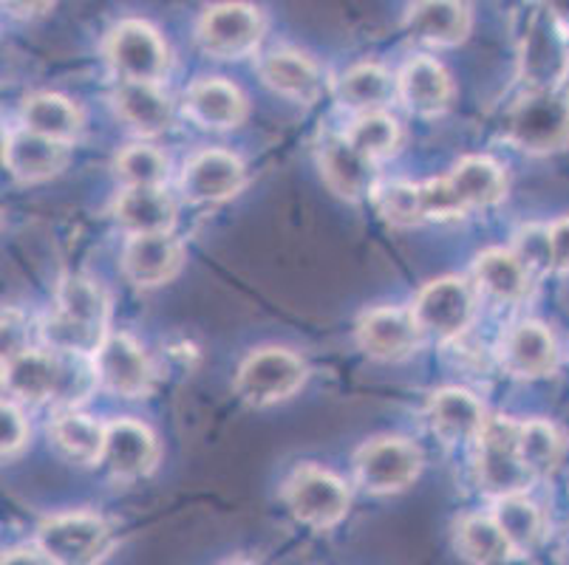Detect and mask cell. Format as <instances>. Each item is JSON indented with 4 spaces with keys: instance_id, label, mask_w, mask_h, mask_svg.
Segmentation results:
<instances>
[{
    "instance_id": "cell-15",
    "label": "cell",
    "mask_w": 569,
    "mask_h": 565,
    "mask_svg": "<svg viewBox=\"0 0 569 565\" xmlns=\"http://www.w3.org/2000/svg\"><path fill=\"white\" fill-rule=\"evenodd\" d=\"M159 461V444L144 424L133 418H117L106 424V450L102 464L111 470L113 478L137 481L153 473Z\"/></svg>"
},
{
    "instance_id": "cell-25",
    "label": "cell",
    "mask_w": 569,
    "mask_h": 565,
    "mask_svg": "<svg viewBox=\"0 0 569 565\" xmlns=\"http://www.w3.org/2000/svg\"><path fill=\"white\" fill-rule=\"evenodd\" d=\"M406 26L419 43L457 46L468 38L470 14L462 0H413Z\"/></svg>"
},
{
    "instance_id": "cell-13",
    "label": "cell",
    "mask_w": 569,
    "mask_h": 565,
    "mask_svg": "<svg viewBox=\"0 0 569 565\" xmlns=\"http://www.w3.org/2000/svg\"><path fill=\"white\" fill-rule=\"evenodd\" d=\"M3 385L18 402H54L63 385V356L57 351L26 349L3 356Z\"/></svg>"
},
{
    "instance_id": "cell-43",
    "label": "cell",
    "mask_w": 569,
    "mask_h": 565,
    "mask_svg": "<svg viewBox=\"0 0 569 565\" xmlns=\"http://www.w3.org/2000/svg\"><path fill=\"white\" fill-rule=\"evenodd\" d=\"M3 565H54L40 546H20L3 554Z\"/></svg>"
},
{
    "instance_id": "cell-6",
    "label": "cell",
    "mask_w": 569,
    "mask_h": 565,
    "mask_svg": "<svg viewBox=\"0 0 569 565\" xmlns=\"http://www.w3.org/2000/svg\"><path fill=\"white\" fill-rule=\"evenodd\" d=\"M303 380H307V365L301 356L287 349H261L238 367L236 393L252 407H267L292 396Z\"/></svg>"
},
{
    "instance_id": "cell-41",
    "label": "cell",
    "mask_w": 569,
    "mask_h": 565,
    "mask_svg": "<svg viewBox=\"0 0 569 565\" xmlns=\"http://www.w3.org/2000/svg\"><path fill=\"white\" fill-rule=\"evenodd\" d=\"M550 238H552V261H556V272H569V215L550 226Z\"/></svg>"
},
{
    "instance_id": "cell-31",
    "label": "cell",
    "mask_w": 569,
    "mask_h": 565,
    "mask_svg": "<svg viewBox=\"0 0 569 565\" xmlns=\"http://www.w3.org/2000/svg\"><path fill=\"white\" fill-rule=\"evenodd\" d=\"M493 517L513 548V557L532 554L545 537V512L538 509L532 497H527V492L496 497Z\"/></svg>"
},
{
    "instance_id": "cell-8",
    "label": "cell",
    "mask_w": 569,
    "mask_h": 565,
    "mask_svg": "<svg viewBox=\"0 0 569 565\" xmlns=\"http://www.w3.org/2000/svg\"><path fill=\"white\" fill-rule=\"evenodd\" d=\"M422 453L406 438H375L355 455L357 484L371 495L402 492L419 478Z\"/></svg>"
},
{
    "instance_id": "cell-18",
    "label": "cell",
    "mask_w": 569,
    "mask_h": 565,
    "mask_svg": "<svg viewBox=\"0 0 569 565\" xmlns=\"http://www.w3.org/2000/svg\"><path fill=\"white\" fill-rule=\"evenodd\" d=\"M69 162V144L26 131H12L3 139V164L20 184H38L51 179Z\"/></svg>"
},
{
    "instance_id": "cell-11",
    "label": "cell",
    "mask_w": 569,
    "mask_h": 565,
    "mask_svg": "<svg viewBox=\"0 0 569 565\" xmlns=\"http://www.w3.org/2000/svg\"><path fill=\"white\" fill-rule=\"evenodd\" d=\"M91 360L100 385L117 396L139 398L153 387L151 360L128 334H108Z\"/></svg>"
},
{
    "instance_id": "cell-37",
    "label": "cell",
    "mask_w": 569,
    "mask_h": 565,
    "mask_svg": "<svg viewBox=\"0 0 569 565\" xmlns=\"http://www.w3.org/2000/svg\"><path fill=\"white\" fill-rule=\"evenodd\" d=\"M375 204L380 215L395 226H413L426 221L422 193H419V184H411V181H395V184L377 186Z\"/></svg>"
},
{
    "instance_id": "cell-45",
    "label": "cell",
    "mask_w": 569,
    "mask_h": 565,
    "mask_svg": "<svg viewBox=\"0 0 569 565\" xmlns=\"http://www.w3.org/2000/svg\"><path fill=\"white\" fill-rule=\"evenodd\" d=\"M224 565H256V563H250V559H232V563H224Z\"/></svg>"
},
{
    "instance_id": "cell-23",
    "label": "cell",
    "mask_w": 569,
    "mask_h": 565,
    "mask_svg": "<svg viewBox=\"0 0 569 565\" xmlns=\"http://www.w3.org/2000/svg\"><path fill=\"white\" fill-rule=\"evenodd\" d=\"M445 184L451 190L462 215H468L470 210L493 206L496 201L505 199L507 190L505 173L488 155H468V159H462L451 175H445Z\"/></svg>"
},
{
    "instance_id": "cell-3",
    "label": "cell",
    "mask_w": 569,
    "mask_h": 565,
    "mask_svg": "<svg viewBox=\"0 0 569 565\" xmlns=\"http://www.w3.org/2000/svg\"><path fill=\"white\" fill-rule=\"evenodd\" d=\"M38 546L54 565H100L111 552L113 532L106 517L69 512L40 523Z\"/></svg>"
},
{
    "instance_id": "cell-16",
    "label": "cell",
    "mask_w": 569,
    "mask_h": 565,
    "mask_svg": "<svg viewBox=\"0 0 569 565\" xmlns=\"http://www.w3.org/2000/svg\"><path fill=\"white\" fill-rule=\"evenodd\" d=\"M419 336H422V331H419L413 311L391 309V305L369 311L357 323V342L375 360H402L417 349Z\"/></svg>"
},
{
    "instance_id": "cell-19",
    "label": "cell",
    "mask_w": 569,
    "mask_h": 565,
    "mask_svg": "<svg viewBox=\"0 0 569 565\" xmlns=\"http://www.w3.org/2000/svg\"><path fill=\"white\" fill-rule=\"evenodd\" d=\"M182 243L176 241L170 232H159V235H131L122 252V269L126 278L133 286L153 289L168 283L176 278V272L182 269Z\"/></svg>"
},
{
    "instance_id": "cell-47",
    "label": "cell",
    "mask_w": 569,
    "mask_h": 565,
    "mask_svg": "<svg viewBox=\"0 0 569 565\" xmlns=\"http://www.w3.org/2000/svg\"><path fill=\"white\" fill-rule=\"evenodd\" d=\"M567 557H569V535H567Z\"/></svg>"
},
{
    "instance_id": "cell-42",
    "label": "cell",
    "mask_w": 569,
    "mask_h": 565,
    "mask_svg": "<svg viewBox=\"0 0 569 565\" xmlns=\"http://www.w3.org/2000/svg\"><path fill=\"white\" fill-rule=\"evenodd\" d=\"M51 3L54 0H3V9L18 20H32L49 12Z\"/></svg>"
},
{
    "instance_id": "cell-22",
    "label": "cell",
    "mask_w": 569,
    "mask_h": 565,
    "mask_svg": "<svg viewBox=\"0 0 569 565\" xmlns=\"http://www.w3.org/2000/svg\"><path fill=\"white\" fill-rule=\"evenodd\" d=\"M184 111L201 128L230 131V128H238V124L244 122L247 100L232 82L210 77V80H199L188 88V93H184Z\"/></svg>"
},
{
    "instance_id": "cell-39",
    "label": "cell",
    "mask_w": 569,
    "mask_h": 565,
    "mask_svg": "<svg viewBox=\"0 0 569 565\" xmlns=\"http://www.w3.org/2000/svg\"><path fill=\"white\" fill-rule=\"evenodd\" d=\"M513 252L530 274H547L556 272V261H552V238L550 226H525L516 232Z\"/></svg>"
},
{
    "instance_id": "cell-30",
    "label": "cell",
    "mask_w": 569,
    "mask_h": 565,
    "mask_svg": "<svg viewBox=\"0 0 569 565\" xmlns=\"http://www.w3.org/2000/svg\"><path fill=\"white\" fill-rule=\"evenodd\" d=\"M20 122L26 131L49 137L54 142L71 144L82 131V117L77 105L60 93H32L20 108Z\"/></svg>"
},
{
    "instance_id": "cell-46",
    "label": "cell",
    "mask_w": 569,
    "mask_h": 565,
    "mask_svg": "<svg viewBox=\"0 0 569 565\" xmlns=\"http://www.w3.org/2000/svg\"><path fill=\"white\" fill-rule=\"evenodd\" d=\"M563 85H567V97H569V71H567V77H563Z\"/></svg>"
},
{
    "instance_id": "cell-28",
    "label": "cell",
    "mask_w": 569,
    "mask_h": 565,
    "mask_svg": "<svg viewBox=\"0 0 569 565\" xmlns=\"http://www.w3.org/2000/svg\"><path fill=\"white\" fill-rule=\"evenodd\" d=\"M261 77L272 91L295 102H315L323 91V77L309 57L298 51H276L261 62Z\"/></svg>"
},
{
    "instance_id": "cell-32",
    "label": "cell",
    "mask_w": 569,
    "mask_h": 565,
    "mask_svg": "<svg viewBox=\"0 0 569 565\" xmlns=\"http://www.w3.org/2000/svg\"><path fill=\"white\" fill-rule=\"evenodd\" d=\"M457 548L470 565H499L513 557V548L507 543L493 515L470 512L457 521Z\"/></svg>"
},
{
    "instance_id": "cell-29",
    "label": "cell",
    "mask_w": 569,
    "mask_h": 565,
    "mask_svg": "<svg viewBox=\"0 0 569 565\" xmlns=\"http://www.w3.org/2000/svg\"><path fill=\"white\" fill-rule=\"evenodd\" d=\"M476 283L499 303H519L530 292L532 274L516 258L513 249H488L473 263Z\"/></svg>"
},
{
    "instance_id": "cell-35",
    "label": "cell",
    "mask_w": 569,
    "mask_h": 565,
    "mask_svg": "<svg viewBox=\"0 0 569 565\" xmlns=\"http://www.w3.org/2000/svg\"><path fill=\"white\" fill-rule=\"evenodd\" d=\"M519 453L532 481L547 478L563 461L567 442L556 424L545 422V418H530V422H521L519 427Z\"/></svg>"
},
{
    "instance_id": "cell-21",
    "label": "cell",
    "mask_w": 569,
    "mask_h": 565,
    "mask_svg": "<svg viewBox=\"0 0 569 565\" xmlns=\"http://www.w3.org/2000/svg\"><path fill=\"white\" fill-rule=\"evenodd\" d=\"M428 418L433 433L448 444L479 442V435L490 422L485 404L462 387H445L433 393L428 402Z\"/></svg>"
},
{
    "instance_id": "cell-2",
    "label": "cell",
    "mask_w": 569,
    "mask_h": 565,
    "mask_svg": "<svg viewBox=\"0 0 569 565\" xmlns=\"http://www.w3.org/2000/svg\"><path fill=\"white\" fill-rule=\"evenodd\" d=\"M519 427L513 418H490L476 442V481L493 501L519 495L532 484L519 453Z\"/></svg>"
},
{
    "instance_id": "cell-1",
    "label": "cell",
    "mask_w": 569,
    "mask_h": 565,
    "mask_svg": "<svg viewBox=\"0 0 569 565\" xmlns=\"http://www.w3.org/2000/svg\"><path fill=\"white\" fill-rule=\"evenodd\" d=\"M108 297L94 280L66 278L57 289V305L40 334L57 354L94 356L108 336Z\"/></svg>"
},
{
    "instance_id": "cell-34",
    "label": "cell",
    "mask_w": 569,
    "mask_h": 565,
    "mask_svg": "<svg viewBox=\"0 0 569 565\" xmlns=\"http://www.w3.org/2000/svg\"><path fill=\"white\" fill-rule=\"evenodd\" d=\"M51 442L74 464H97L106 450V427L82 413H63L51 424Z\"/></svg>"
},
{
    "instance_id": "cell-20",
    "label": "cell",
    "mask_w": 569,
    "mask_h": 565,
    "mask_svg": "<svg viewBox=\"0 0 569 565\" xmlns=\"http://www.w3.org/2000/svg\"><path fill=\"white\" fill-rule=\"evenodd\" d=\"M397 97L417 117H439L453 100V82L433 57H413L397 74Z\"/></svg>"
},
{
    "instance_id": "cell-9",
    "label": "cell",
    "mask_w": 569,
    "mask_h": 565,
    "mask_svg": "<svg viewBox=\"0 0 569 565\" xmlns=\"http://www.w3.org/2000/svg\"><path fill=\"white\" fill-rule=\"evenodd\" d=\"M411 311L422 334L448 342L468 331L476 314V300L462 278H439L417 294Z\"/></svg>"
},
{
    "instance_id": "cell-24",
    "label": "cell",
    "mask_w": 569,
    "mask_h": 565,
    "mask_svg": "<svg viewBox=\"0 0 569 565\" xmlns=\"http://www.w3.org/2000/svg\"><path fill=\"white\" fill-rule=\"evenodd\" d=\"M113 218L128 235H159L176 224V204L162 186H128L113 204Z\"/></svg>"
},
{
    "instance_id": "cell-5",
    "label": "cell",
    "mask_w": 569,
    "mask_h": 565,
    "mask_svg": "<svg viewBox=\"0 0 569 565\" xmlns=\"http://www.w3.org/2000/svg\"><path fill=\"white\" fill-rule=\"evenodd\" d=\"M507 139L527 153H550L569 142V97L530 91L507 117Z\"/></svg>"
},
{
    "instance_id": "cell-44",
    "label": "cell",
    "mask_w": 569,
    "mask_h": 565,
    "mask_svg": "<svg viewBox=\"0 0 569 565\" xmlns=\"http://www.w3.org/2000/svg\"><path fill=\"white\" fill-rule=\"evenodd\" d=\"M541 7H545L547 18L569 34V0H541Z\"/></svg>"
},
{
    "instance_id": "cell-17",
    "label": "cell",
    "mask_w": 569,
    "mask_h": 565,
    "mask_svg": "<svg viewBox=\"0 0 569 565\" xmlns=\"http://www.w3.org/2000/svg\"><path fill=\"white\" fill-rule=\"evenodd\" d=\"M501 365L519 380H541L558 365L556 336L536 320L513 325L501 342Z\"/></svg>"
},
{
    "instance_id": "cell-33",
    "label": "cell",
    "mask_w": 569,
    "mask_h": 565,
    "mask_svg": "<svg viewBox=\"0 0 569 565\" xmlns=\"http://www.w3.org/2000/svg\"><path fill=\"white\" fill-rule=\"evenodd\" d=\"M338 97L357 113L382 111L397 97V80L375 62H360L340 77Z\"/></svg>"
},
{
    "instance_id": "cell-38",
    "label": "cell",
    "mask_w": 569,
    "mask_h": 565,
    "mask_svg": "<svg viewBox=\"0 0 569 565\" xmlns=\"http://www.w3.org/2000/svg\"><path fill=\"white\" fill-rule=\"evenodd\" d=\"M117 175L126 186H162L168 179V159L157 148L131 144L117 155Z\"/></svg>"
},
{
    "instance_id": "cell-27",
    "label": "cell",
    "mask_w": 569,
    "mask_h": 565,
    "mask_svg": "<svg viewBox=\"0 0 569 565\" xmlns=\"http://www.w3.org/2000/svg\"><path fill=\"white\" fill-rule=\"evenodd\" d=\"M113 108L142 137H159L173 122V108L157 82H119Z\"/></svg>"
},
{
    "instance_id": "cell-14",
    "label": "cell",
    "mask_w": 569,
    "mask_h": 565,
    "mask_svg": "<svg viewBox=\"0 0 569 565\" xmlns=\"http://www.w3.org/2000/svg\"><path fill=\"white\" fill-rule=\"evenodd\" d=\"M320 173L346 201L375 199L377 193V162L355 148L346 137H329L320 144Z\"/></svg>"
},
{
    "instance_id": "cell-36",
    "label": "cell",
    "mask_w": 569,
    "mask_h": 565,
    "mask_svg": "<svg viewBox=\"0 0 569 565\" xmlns=\"http://www.w3.org/2000/svg\"><path fill=\"white\" fill-rule=\"evenodd\" d=\"M346 139H349L360 153H366L369 159L380 162V159H386V155H391L400 148L402 133L395 117H388L386 111H371L360 113V117L351 122V128L346 131Z\"/></svg>"
},
{
    "instance_id": "cell-7",
    "label": "cell",
    "mask_w": 569,
    "mask_h": 565,
    "mask_svg": "<svg viewBox=\"0 0 569 565\" xmlns=\"http://www.w3.org/2000/svg\"><path fill=\"white\" fill-rule=\"evenodd\" d=\"M106 57L122 82H159L168 71V46L142 20H122L108 34Z\"/></svg>"
},
{
    "instance_id": "cell-26",
    "label": "cell",
    "mask_w": 569,
    "mask_h": 565,
    "mask_svg": "<svg viewBox=\"0 0 569 565\" xmlns=\"http://www.w3.org/2000/svg\"><path fill=\"white\" fill-rule=\"evenodd\" d=\"M558 26L547 20H536L530 26V34L525 40V77L532 82V91H556L558 82H563L569 71L567 51H563L561 38H558Z\"/></svg>"
},
{
    "instance_id": "cell-10",
    "label": "cell",
    "mask_w": 569,
    "mask_h": 565,
    "mask_svg": "<svg viewBox=\"0 0 569 565\" xmlns=\"http://www.w3.org/2000/svg\"><path fill=\"white\" fill-rule=\"evenodd\" d=\"M263 34V18L247 3H219L210 7L199 20L196 38L210 57L238 60L258 49Z\"/></svg>"
},
{
    "instance_id": "cell-4",
    "label": "cell",
    "mask_w": 569,
    "mask_h": 565,
    "mask_svg": "<svg viewBox=\"0 0 569 565\" xmlns=\"http://www.w3.org/2000/svg\"><path fill=\"white\" fill-rule=\"evenodd\" d=\"M283 501L295 521L309 528H332L349 515L351 495L343 481L323 466L303 464L298 466L283 484Z\"/></svg>"
},
{
    "instance_id": "cell-40",
    "label": "cell",
    "mask_w": 569,
    "mask_h": 565,
    "mask_svg": "<svg viewBox=\"0 0 569 565\" xmlns=\"http://www.w3.org/2000/svg\"><path fill=\"white\" fill-rule=\"evenodd\" d=\"M0 424H3V455L20 453L26 447V438H29V424H26L23 413L14 404H3Z\"/></svg>"
},
{
    "instance_id": "cell-12",
    "label": "cell",
    "mask_w": 569,
    "mask_h": 565,
    "mask_svg": "<svg viewBox=\"0 0 569 565\" xmlns=\"http://www.w3.org/2000/svg\"><path fill=\"white\" fill-rule=\"evenodd\" d=\"M244 184V164L227 150H201L184 164L182 193L193 204H219L241 193Z\"/></svg>"
}]
</instances>
